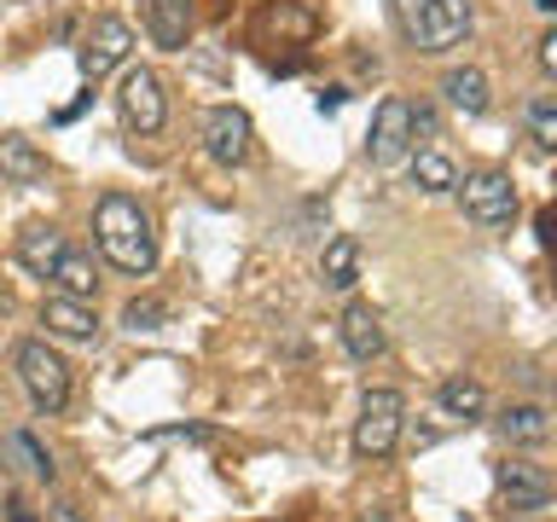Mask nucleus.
I'll use <instances>...</instances> for the list:
<instances>
[{"mask_svg":"<svg viewBox=\"0 0 557 522\" xmlns=\"http://www.w3.org/2000/svg\"><path fill=\"white\" fill-rule=\"evenodd\" d=\"M442 94H447V104H453V111H465V116H482L487 111V76H482V70H447V76H442Z\"/></svg>","mask_w":557,"mask_h":522,"instance_id":"17","label":"nucleus"},{"mask_svg":"<svg viewBox=\"0 0 557 522\" xmlns=\"http://www.w3.org/2000/svg\"><path fill=\"white\" fill-rule=\"evenodd\" d=\"M522 122H529V139L540 151H557V99H534Z\"/></svg>","mask_w":557,"mask_h":522,"instance_id":"22","label":"nucleus"},{"mask_svg":"<svg viewBox=\"0 0 557 522\" xmlns=\"http://www.w3.org/2000/svg\"><path fill=\"white\" fill-rule=\"evenodd\" d=\"M337 331H343L348 360H360V365H372L383 348H389V337H383V320H377V308H372V302H348Z\"/></svg>","mask_w":557,"mask_h":522,"instance_id":"11","label":"nucleus"},{"mask_svg":"<svg viewBox=\"0 0 557 522\" xmlns=\"http://www.w3.org/2000/svg\"><path fill=\"white\" fill-rule=\"evenodd\" d=\"M163 320H169V302H163V296H134V302L122 308V325H128V331H157Z\"/></svg>","mask_w":557,"mask_h":522,"instance_id":"23","label":"nucleus"},{"mask_svg":"<svg viewBox=\"0 0 557 522\" xmlns=\"http://www.w3.org/2000/svg\"><path fill=\"white\" fill-rule=\"evenodd\" d=\"M418 7H424V0H395V17H400V29H407L412 17H418Z\"/></svg>","mask_w":557,"mask_h":522,"instance_id":"27","label":"nucleus"},{"mask_svg":"<svg viewBox=\"0 0 557 522\" xmlns=\"http://www.w3.org/2000/svg\"><path fill=\"white\" fill-rule=\"evenodd\" d=\"M41 325H47V337H64V343H94L99 337V313L87 302H76V296H47Z\"/></svg>","mask_w":557,"mask_h":522,"instance_id":"12","label":"nucleus"},{"mask_svg":"<svg viewBox=\"0 0 557 522\" xmlns=\"http://www.w3.org/2000/svg\"><path fill=\"white\" fill-rule=\"evenodd\" d=\"M146 29L157 47L181 52L191 35V0H146Z\"/></svg>","mask_w":557,"mask_h":522,"instance_id":"14","label":"nucleus"},{"mask_svg":"<svg viewBox=\"0 0 557 522\" xmlns=\"http://www.w3.org/2000/svg\"><path fill=\"white\" fill-rule=\"evenodd\" d=\"M17 383H24V395H29L35 412H64V400H70V365H64V355L52 343H41V337L17 343Z\"/></svg>","mask_w":557,"mask_h":522,"instance_id":"2","label":"nucleus"},{"mask_svg":"<svg viewBox=\"0 0 557 522\" xmlns=\"http://www.w3.org/2000/svg\"><path fill=\"white\" fill-rule=\"evenodd\" d=\"M47 522H87V517H82V505L59 499V505H52V511H47Z\"/></svg>","mask_w":557,"mask_h":522,"instance_id":"26","label":"nucleus"},{"mask_svg":"<svg viewBox=\"0 0 557 522\" xmlns=\"http://www.w3.org/2000/svg\"><path fill=\"white\" fill-rule=\"evenodd\" d=\"M540 70H546V76H557V24L540 35Z\"/></svg>","mask_w":557,"mask_h":522,"instance_id":"25","label":"nucleus"},{"mask_svg":"<svg viewBox=\"0 0 557 522\" xmlns=\"http://www.w3.org/2000/svg\"><path fill=\"white\" fill-rule=\"evenodd\" d=\"M465 29H470V0H424L407 24V41L418 52H447L465 41Z\"/></svg>","mask_w":557,"mask_h":522,"instance_id":"6","label":"nucleus"},{"mask_svg":"<svg viewBox=\"0 0 557 522\" xmlns=\"http://www.w3.org/2000/svg\"><path fill=\"white\" fill-rule=\"evenodd\" d=\"M70 250L59 226H47V221H29L24 233H17V268L35 273V278H52V268H59V256Z\"/></svg>","mask_w":557,"mask_h":522,"instance_id":"13","label":"nucleus"},{"mask_svg":"<svg viewBox=\"0 0 557 522\" xmlns=\"http://www.w3.org/2000/svg\"><path fill=\"white\" fill-rule=\"evenodd\" d=\"M453 191L465 198V215L476 221V226H505V221L517 215V186H511V174H499V169L465 174Z\"/></svg>","mask_w":557,"mask_h":522,"instance_id":"5","label":"nucleus"},{"mask_svg":"<svg viewBox=\"0 0 557 522\" xmlns=\"http://www.w3.org/2000/svg\"><path fill=\"white\" fill-rule=\"evenodd\" d=\"M412 186H418V191H435V198H442V191L459 186V169H453L442 151H418V157H412Z\"/></svg>","mask_w":557,"mask_h":522,"instance_id":"21","label":"nucleus"},{"mask_svg":"<svg viewBox=\"0 0 557 522\" xmlns=\"http://www.w3.org/2000/svg\"><path fill=\"white\" fill-rule=\"evenodd\" d=\"M534 7H540V12H557V0H534Z\"/></svg>","mask_w":557,"mask_h":522,"instance_id":"30","label":"nucleus"},{"mask_svg":"<svg viewBox=\"0 0 557 522\" xmlns=\"http://www.w3.org/2000/svg\"><path fill=\"white\" fill-rule=\"evenodd\" d=\"M7 511H12V522H35V517L24 511V499H12V505H7Z\"/></svg>","mask_w":557,"mask_h":522,"instance_id":"29","label":"nucleus"},{"mask_svg":"<svg viewBox=\"0 0 557 522\" xmlns=\"http://www.w3.org/2000/svg\"><path fill=\"white\" fill-rule=\"evenodd\" d=\"M128 47H134V29L122 24V17H94V29H87V41H82V76H104V70H116L122 59H128Z\"/></svg>","mask_w":557,"mask_h":522,"instance_id":"10","label":"nucleus"},{"mask_svg":"<svg viewBox=\"0 0 557 522\" xmlns=\"http://www.w3.org/2000/svg\"><path fill=\"white\" fill-rule=\"evenodd\" d=\"M12 447H17V459H24V464H29L41 482H52V476H59V464H52V452H47L41 442H35L29 430H17V435H12Z\"/></svg>","mask_w":557,"mask_h":522,"instance_id":"24","label":"nucleus"},{"mask_svg":"<svg viewBox=\"0 0 557 522\" xmlns=\"http://www.w3.org/2000/svg\"><path fill=\"white\" fill-rule=\"evenodd\" d=\"M116 111H122V122H128L134 134H157V128L169 122L163 76H157V70H146V64H134L128 76H122V87H116Z\"/></svg>","mask_w":557,"mask_h":522,"instance_id":"4","label":"nucleus"},{"mask_svg":"<svg viewBox=\"0 0 557 522\" xmlns=\"http://www.w3.org/2000/svg\"><path fill=\"white\" fill-rule=\"evenodd\" d=\"M52 285H59V296H76V302H87V296L99 290V268H94V256L64 250V256H59V268H52Z\"/></svg>","mask_w":557,"mask_h":522,"instance_id":"18","label":"nucleus"},{"mask_svg":"<svg viewBox=\"0 0 557 522\" xmlns=\"http://www.w3.org/2000/svg\"><path fill=\"white\" fill-rule=\"evenodd\" d=\"M366 151H372V163H400V157L412 151V104L407 99H383L377 104V122H372V139H366Z\"/></svg>","mask_w":557,"mask_h":522,"instance_id":"9","label":"nucleus"},{"mask_svg":"<svg viewBox=\"0 0 557 522\" xmlns=\"http://www.w3.org/2000/svg\"><path fill=\"white\" fill-rule=\"evenodd\" d=\"M203 151L215 157L221 169L250 163V116L238 104H209L203 111Z\"/></svg>","mask_w":557,"mask_h":522,"instance_id":"7","label":"nucleus"},{"mask_svg":"<svg viewBox=\"0 0 557 522\" xmlns=\"http://www.w3.org/2000/svg\"><path fill=\"white\" fill-rule=\"evenodd\" d=\"M435 400H442L447 418H465V424H476V418L487 412V389L476 377H447L442 389H435Z\"/></svg>","mask_w":557,"mask_h":522,"instance_id":"19","label":"nucleus"},{"mask_svg":"<svg viewBox=\"0 0 557 522\" xmlns=\"http://www.w3.org/2000/svg\"><path fill=\"white\" fill-rule=\"evenodd\" d=\"M494 482H499V499L511 505V511H546L552 494H557L546 464H529V459H505L494 470Z\"/></svg>","mask_w":557,"mask_h":522,"instance_id":"8","label":"nucleus"},{"mask_svg":"<svg viewBox=\"0 0 557 522\" xmlns=\"http://www.w3.org/2000/svg\"><path fill=\"white\" fill-rule=\"evenodd\" d=\"M400 424H407V400L395 389H366L360 418H355V452L360 459H389L400 442Z\"/></svg>","mask_w":557,"mask_h":522,"instance_id":"3","label":"nucleus"},{"mask_svg":"<svg viewBox=\"0 0 557 522\" xmlns=\"http://www.w3.org/2000/svg\"><path fill=\"white\" fill-rule=\"evenodd\" d=\"M540 244H557V215H552V209L540 215Z\"/></svg>","mask_w":557,"mask_h":522,"instance_id":"28","label":"nucleus"},{"mask_svg":"<svg viewBox=\"0 0 557 522\" xmlns=\"http://www.w3.org/2000/svg\"><path fill=\"white\" fill-rule=\"evenodd\" d=\"M0 174H7L12 186H35V181H47V157L35 151V139L7 134L0 139Z\"/></svg>","mask_w":557,"mask_h":522,"instance_id":"15","label":"nucleus"},{"mask_svg":"<svg viewBox=\"0 0 557 522\" xmlns=\"http://www.w3.org/2000/svg\"><path fill=\"white\" fill-rule=\"evenodd\" d=\"M366 522H383V511H366Z\"/></svg>","mask_w":557,"mask_h":522,"instance_id":"31","label":"nucleus"},{"mask_svg":"<svg viewBox=\"0 0 557 522\" xmlns=\"http://www.w3.org/2000/svg\"><path fill=\"white\" fill-rule=\"evenodd\" d=\"M0 12H7V0H0Z\"/></svg>","mask_w":557,"mask_h":522,"instance_id":"32","label":"nucleus"},{"mask_svg":"<svg viewBox=\"0 0 557 522\" xmlns=\"http://www.w3.org/2000/svg\"><path fill=\"white\" fill-rule=\"evenodd\" d=\"M320 278H325V290H348L360 278V244L348 238V233H337L325 244V256H320Z\"/></svg>","mask_w":557,"mask_h":522,"instance_id":"16","label":"nucleus"},{"mask_svg":"<svg viewBox=\"0 0 557 522\" xmlns=\"http://www.w3.org/2000/svg\"><path fill=\"white\" fill-rule=\"evenodd\" d=\"M499 435L505 442H517V447H534V442H546L552 435V412L546 407H505V418H499Z\"/></svg>","mask_w":557,"mask_h":522,"instance_id":"20","label":"nucleus"},{"mask_svg":"<svg viewBox=\"0 0 557 522\" xmlns=\"http://www.w3.org/2000/svg\"><path fill=\"white\" fill-rule=\"evenodd\" d=\"M94 244L99 256L111 261L116 273H151L157 268V233L146 203L128 198V191H104L94 209Z\"/></svg>","mask_w":557,"mask_h":522,"instance_id":"1","label":"nucleus"}]
</instances>
